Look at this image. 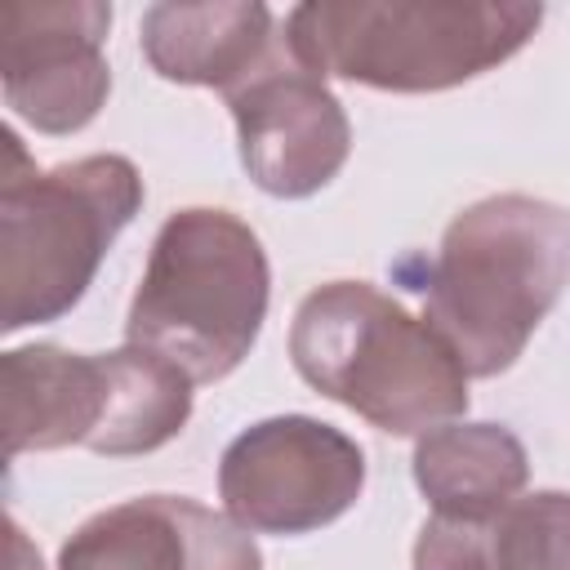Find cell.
<instances>
[{
    "mask_svg": "<svg viewBox=\"0 0 570 570\" xmlns=\"http://www.w3.org/2000/svg\"><path fill=\"white\" fill-rule=\"evenodd\" d=\"M566 285L570 209L503 191L450 218L414 289L468 379H494L517 365Z\"/></svg>",
    "mask_w": 570,
    "mask_h": 570,
    "instance_id": "6da1fadb",
    "label": "cell"
},
{
    "mask_svg": "<svg viewBox=\"0 0 570 570\" xmlns=\"http://www.w3.org/2000/svg\"><path fill=\"white\" fill-rule=\"evenodd\" d=\"M539 22L530 0H307L285 13V40L316 76L441 94L508 62Z\"/></svg>",
    "mask_w": 570,
    "mask_h": 570,
    "instance_id": "7a4b0ae2",
    "label": "cell"
},
{
    "mask_svg": "<svg viewBox=\"0 0 570 570\" xmlns=\"http://www.w3.org/2000/svg\"><path fill=\"white\" fill-rule=\"evenodd\" d=\"M289 361L307 387L387 436H423L468 410V370L450 343L370 281L312 289L289 325Z\"/></svg>",
    "mask_w": 570,
    "mask_h": 570,
    "instance_id": "3957f363",
    "label": "cell"
},
{
    "mask_svg": "<svg viewBox=\"0 0 570 570\" xmlns=\"http://www.w3.org/2000/svg\"><path fill=\"white\" fill-rule=\"evenodd\" d=\"M0 169V330L62 321L94 285L107 249L142 209V174L129 156H80L53 169L27 165L4 129Z\"/></svg>",
    "mask_w": 570,
    "mask_h": 570,
    "instance_id": "277c9868",
    "label": "cell"
},
{
    "mask_svg": "<svg viewBox=\"0 0 570 570\" xmlns=\"http://www.w3.org/2000/svg\"><path fill=\"white\" fill-rule=\"evenodd\" d=\"M267 303L272 267L258 232L227 209L191 205L151 240L125 343L178 365L191 383H218L258 343Z\"/></svg>",
    "mask_w": 570,
    "mask_h": 570,
    "instance_id": "5b68a950",
    "label": "cell"
},
{
    "mask_svg": "<svg viewBox=\"0 0 570 570\" xmlns=\"http://www.w3.org/2000/svg\"><path fill=\"white\" fill-rule=\"evenodd\" d=\"M191 379L125 343L116 352H67L31 343L0 356L4 454L85 445L107 459L151 454L191 419Z\"/></svg>",
    "mask_w": 570,
    "mask_h": 570,
    "instance_id": "8992f818",
    "label": "cell"
},
{
    "mask_svg": "<svg viewBox=\"0 0 570 570\" xmlns=\"http://www.w3.org/2000/svg\"><path fill=\"white\" fill-rule=\"evenodd\" d=\"M365 490V450L312 414L249 423L218 459V494L249 534H312Z\"/></svg>",
    "mask_w": 570,
    "mask_h": 570,
    "instance_id": "52a82bcc",
    "label": "cell"
},
{
    "mask_svg": "<svg viewBox=\"0 0 570 570\" xmlns=\"http://www.w3.org/2000/svg\"><path fill=\"white\" fill-rule=\"evenodd\" d=\"M102 0H18L0 9L4 102L36 134H80L111 94Z\"/></svg>",
    "mask_w": 570,
    "mask_h": 570,
    "instance_id": "ba28073f",
    "label": "cell"
},
{
    "mask_svg": "<svg viewBox=\"0 0 570 570\" xmlns=\"http://www.w3.org/2000/svg\"><path fill=\"white\" fill-rule=\"evenodd\" d=\"M227 107L249 183L276 200H307L347 165V111L325 76L289 53V40H281V49L227 94Z\"/></svg>",
    "mask_w": 570,
    "mask_h": 570,
    "instance_id": "9c48e42d",
    "label": "cell"
},
{
    "mask_svg": "<svg viewBox=\"0 0 570 570\" xmlns=\"http://www.w3.org/2000/svg\"><path fill=\"white\" fill-rule=\"evenodd\" d=\"M58 570H263V552L227 512L147 494L94 512L62 543Z\"/></svg>",
    "mask_w": 570,
    "mask_h": 570,
    "instance_id": "30bf717a",
    "label": "cell"
},
{
    "mask_svg": "<svg viewBox=\"0 0 570 570\" xmlns=\"http://www.w3.org/2000/svg\"><path fill=\"white\" fill-rule=\"evenodd\" d=\"M138 40L160 80L218 89L227 98L281 49L285 22L258 0H160L142 9Z\"/></svg>",
    "mask_w": 570,
    "mask_h": 570,
    "instance_id": "8fae6325",
    "label": "cell"
},
{
    "mask_svg": "<svg viewBox=\"0 0 570 570\" xmlns=\"http://www.w3.org/2000/svg\"><path fill=\"white\" fill-rule=\"evenodd\" d=\"M414 570H570V494L534 490L481 521L428 517Z\"/></svg>",
    "mask_w": 570,
    "mask_h": 570,
    "instance_id": "7c38bea8",
    "label": "cell"
},
{
    "mask_svg": "<svg viewBox=\"0 0 570 570\" xmlns=\"http://www.w3.org/2000/svg\"><path fill=\"white\" fill-rule=\"evenodd\" d=\"M530 481V454L503 423H441L414 441V485L432 517L481 521L508 508Z\"/></svg>",
    "mask_w": 570,
    "mask_h": 570,
    "instance_id": "4fadbf2b",
    "label": "cell"
}]
</instances>
